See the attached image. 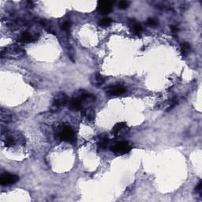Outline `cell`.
Returning a JSON list of instances; mask_svg holds the SVG:
<instances>
[{
  "label": "cell",
  "mask_w": 202,
  "mask_h": 202,
  "mask_svg": "<svg viewBox=\"0 0 202 202\" xmlns=\"http://www.w3.org/2000/svg\"><path fill=\"white\" fill-rule=\"evenodd\" d=\"M68 102V97H67L66 94L64 93H59L56 96L54 97L50 106V111L51 112H56V111H59L62 107L65 106Z\"/></svg>",
  "instance_id": "6da1fadb"
},
{
  "label": "cell",
  "mask_w": 202,
  "mask_h": 202,
  "mask_svg": "<svg viewBox=\"0 0 202 202\" xmlns=\"http://www.w3.org/2000/svg\"><path fill=\"white\" fill-rule=\"evenodd\" d=\"M56 134L58 138L63 141H73L75 138L74 132L70 125H62Z\"/></svg>",
  "instance_id": "7a4b0ae2"
},
{
  "label": "cell",
  "mask_w": 202,
  "mask_h": 202,
  "mask_svg": "<svg viewBox=\"0 0 202 202\" xmlns=\"http://www.w3.org/2000/svg\"><path fill=\"white\" fill-rule=\"evenodd\" d=\"M131 149H132V147L128 141L116 142L111 147V151L119 155H124V154L128 153L131 151Z\"/></svg>",
  "instance_id": "3957f363"
},
{
  "label": "cell",
  "mask_w": 202,
  "mask_h": 202,
  "mask_svg": "<svg viewBox=\"0 0 202 202\" xmlns=\"http://www.w3.org/2000/svg\"><path fill=\"white\" fill-rule=\"evenodd\" d=\"M4 54L6 55V56H10V58L18 59V58H21L24 56V51L19 46L13 45L6 48V50L1 51V56H3Z\"/></svg>",
  "instance_id": "277c9868"
},
{
  "label": "cell",
  "mask_w": 202,
  "mask_h": 202,
  "mask_svg": "<svg viewBox=\"0 0 202 202\" xmlns=\"http://www.w3.org/2000/svg\"><path fill=\"white\" fill-rule=\"evenodd\" d=\"M19 180V177L14 174H11L9 172H5L0 177V184L2 186L14 184Z\"/></svg>",
  "instance_id": "5b68a950"
},
{
  "label": "cell",
  "mask_w": 202,
  "mask_h": 202,
  "mask_svg": "<svg viewBox=\"0 0 202 202\" xmlns=\"http://www.w3.org/2000/svg\"><path fill=\"white\" fill-rule=\"evenodd\" d=\"M114 3L111 1H99L98 2L97 10L99 13L105 15L112 11V6Z\"/></svg>",
  "instance_id": "8992f818"
},
{
  "label": "cell",
  "mask_w": 202,
  "mask_h": 202,
  "mask_svg": "<svg viewBox=\"0 0 202 202\" xmlns=\"http://www.w3.org/2000/svg\"><path fill=\"white\" fill-rule=\"evenodd\" d=\"M125 91L126 88L123 85H117L107 88L106 93L109 96H119V95L123 94L124 93H125Z\"/></svg>",
  "instance_id": "52a82bcc"
},
{
  "label": "cell",
  "mask_w": 202,
  "mask_h": 202,
  "mask_svg": "<svg viewBox=\"0 0 202 202\" xmlns=\"http://www.w3.org/2000/svg\"><path fill=\"white\" fill-rule=\"evenodd\" d=\"M90 81H91V83L93 85H95V86H99V85H103L104 83L105 77H104L99 73H96L92 75Z\"/></svg>",
  "instance_id": "ba28073f"
},
{
  "label": "cell",
  "mask_w": 202,
  "mask_h": 202,
  "mask_svg": "<svg viewBox=\"0 0 202 202\" xmlns=\"http://www.w3.org/2000/svg\"><path fill=\"white\" fill-rule=\"evenodd\" d=\"M70 107L74 111H80L82 109V102L77 98L73 97L70 101Z\"/></svg>",
  "instance_id": "9c48e42d"
},
{
  "label": "cell",
  "mask_w": 202,
  "mask_h": 202,
  "mask_svg": "<svg viewBox=\"0 0 202 202\" xmlns=\"http://www.w3.org/2000/svg\"><path fill=\"white\" fill-rule=\"evenodd\" d=\"M126 127H127V125H126L125 122H118V123H116L115 125L113 126L112 130H111V133H112L114 135H118L122 130Z\"/></svg>",
  "instance_id": "30bf717a"
},
{
  "label": "cell",
  "mask_w": 202,
  "mask_h": 202,
  "mask_svg": "<svg viewBox=\"0 0 202 202\" xmlns=\"http://www.w3.org/2000/svg\"><path fill=\"white\" fill-rule=\"evenodd\" d=\"M108 142H109V140H108V137L106 134H102L98 138V145L102 149H104L108 147Z\"/></svg>",
  "instance_id": "8fae6325"
},
{
  "label": "cell",
  "mask_w": 202,
  "mask_h": 202,
  "mask_svg": "<svg viewBox=\"0 0 202 202\" xmlns=\"http://www.w3.org/2000/svg\"><path fill=\"white\" fill-rule=\"evenodd\" d=\"M130 25L131 26L133 32H134L135 34L139 35L142 32L141 25V24L137 23L135 20L131 19L130 21Z\"/></svg>",
  "instance_id": "7c38bea8"
},
{
  "label": "cell",
  "mask_w": 202,
  "mask_h": 202,
  "mask_svg": "<svg viewBox=\"0 0 202 202\" xmlns=\"http://www.w3.org/2000/svg\"><path fill=\"white\" fill-rule=\"evenodd\" d=\"M33 36H32L30 33H27V32H24L21 35V36L19 37L18 40L21 43H28V42H31L33 41Z\"/></svg>",
  "instance_id": "4fadbf2b"
},
{
  "label": "cell",
  "mask_w": 202,
  "mask_h": 202,
  "mask_svg": "<svg viewBox=\"0 0 202 202\" xmlns=\"http://www.w3.org/2000/svg\"><path fill=\"white\" fill-rule=\"evenodd\" d=\"M181 51H182V55H183V56H184V57L187 56L189 54V52L191 51L190 44H189V43H184V44H183V45H182Z\"/></svg>",
  "instance_id": "5bb4252c"
},
{
  "label": "cell",
  "mask_w": 202,
  "mask_h": 202,
  "mask_svg": "<svg viewBox=\"0 0 202 202\" xmlns=\"http://www.w3.org/2000/svg\"><path fill=\"white\" fill-rule=\"evenodd\" d=\"M1 119H2V121L6 122H13V114L12 113H7L4 114L3 111L1 112Z\"/></svg>",
  "instance_id": "9a60e30c"
},
{
  "label": "cell",
  "mask_w": 202,
  "mask_h": 202,
  "mask_svg": "<svg viewBox=\"0 0 202 202\" xmlns=\"http://www.w3.org/2000/svg\"><path fill=\"white\" fill-rule=\"evenodd\" d=\"M15 139L14 137H12L11 135H7L6 138L4 139V143L7 147H12L15 145Z\"/></svg>",
  "instance_id": "2e32d148"
},
{
  "label": "cell",
  "mask_w": 202,
  "mask_h": 202,
  "mask_svg": "<svg viewBox=\"0 0 202 202\" xmlns=\"http://www.w3.org/2000/svg\"><path fill=\"white\" fill-rule=\"evenodd\" d=\"M83 113L88 120L93 121L95 119V112L93 109H85L83 111Z\"/></svg>",
  "instance_id": "e0dca14e"
},
{
  "label": "cell",
  "mask_w": 202,
  "mask_h": 202,
  "mask_svg": "<svg viewBox=\"0 0 202 202\" xmlns=\"http://www.w3.org/2000/svg\"><path fill=\"white\" fill-rule=\"evenodd\" d=\"M112 23V20L110 18H104L99 21V25L101 27H108Z\"/></svg>",
  "instance_id": "ac0fdd59"
},
{
  "label": "cell",
  "mask_w": 202,
  "mask_h": 202,
  "mask_svg": "<svg viewBox=\"0 0 202 202\" xmlns=\"http://www.w3.org/2000/svg\"><path fill=\"white\" fill-rule=\"evenodd\" d=\"M130 6V2L128 1H121L119 3V8L121 10H125L127 9Z\"/></svg>",
  "instance_id": "d6986e66"
},
{
  "label": "cell",
  "mask_w": 202,
  "mask_h": 202,
  "mask_svg": "<svg viewBox=\"0 0 202 202\" xmlns=\"http://www.w3.org/2000/svg\"><path fill=\"white\" fill-rule=\"evenodd\" d=\"M178 104V99L177 97H174L172 99H171V104H170L169 108H168L167 111H170V110L173 109V108H174V107L176 106V105Z\"/></svg>",
  "instance_id": "ffe728a7"
},
{
  "label": "cell",
  "mask_w": 202,
  "mask_h": 202,
  "mask_svg": "<svg viewBox=\"0 0 202 202\" xmlns=\"http://www.w3.org/2000/svg\"><path fill=\"white\" fill-rule=\"evenodd\" d=\"M147 24L149 26H157V24H158V21L155 18H148V21H147Z\"/></svg>",
  "instance_id": "44dd1931"
},
{
  "label": "cell",
  "mask_w": 202,
  "mask_h": 202,
  "mask_svg": "<svg viewBox=\"0 0 202 202\" xmlns=\"http://www.w3.org/2000/svg\"><path fill=\"white\" fill-rule=\"evenodd\" d=\"M62 30H69L71 27V22L70 21H66L65 22L62 23Z\"/></svg>",
  "instance_id": "7402d4cb"
},
{
  "label": "cell",
  "mask_w": 202,
  "mask_h": 202,
  "mask_svg": "<svg viewBox=\"0 0 202 202\" xmlns=\"http://www.w3.org/2000/svg\"><path fill=\"white\" fill-rule=\"evenodd\" d=\"M201 181H200L198 183V184H197V187L195 188V191L197 193H201Z\"/></svg>",
  "instance_id": "603a6c76"
},
{
  "label": "cell",
  "mask_w": 202,
  "mask_h": 202,
  "mask_svg": "<svg viewBox=\"0 0 202 202\" xmlns=\"http://www.w3.org/2000/svg\"><path fill=\"white\" fill-rule=\"evenodd\" d=\"M171 29L173 33H178V29L177 28L176 26H174V25H171Z\"/></svg>",
  "instance_id": "cb8c5ba5"
}]
</instances>
